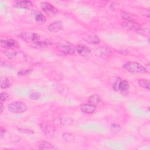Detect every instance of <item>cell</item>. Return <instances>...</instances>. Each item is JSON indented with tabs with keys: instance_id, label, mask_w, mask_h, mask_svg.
I'll use <instances>...</instances> for the list:
<instances>
[{
	"instance_id": "cell-5",
	"label": "cell",
	"mask_w": 150,
	"mask_h": 150,
	"mask_svg": "<svg viewBox=\"0 0 150 150\" xmlns=\"http://www.w3.org/2000/svg\"><path fill=\"white\" fill-rule=\"evenodd\" d=\"M8 109L9 111L13 113L21 114L26 111L27 106L25 103L22 101H16L8 104Z\"/></svg>"
},
{
	"instance_id": "cell-30",
	"label": "cell",
	"mask_w": 150,
	"mask_h": 150,
	"mask_svg": "<svg viewBox=\"0 0 150 150\" xmlns=\"http://www.w3.org/2000/svg\"><path fill=\"white\" fill-rule=\"evenodd\" d=\"M40 97V94L38 92L32 93L29 95V98L33 100H37L38 99H39Z\"/></svg>"
},
{
	"instance_id": "cell-32",
	"label": "cell",
	"mask_w": 150,
	"mask_h": 150,
	"mask_svg": "<svg viewBox=\"0 0 150 150\" xmlns=\"http://www.w3.org/2000/svg\"><path fill=\"white\" fill-rule=\"evenodd\" d=\"M9 95L6 93H1L0 94L1 102H5L8 100Z\"/></svg>"
},
{
	"instance_id": "cell-27",
	"label": "cell",
	"mask_w": 150,
	"mask_h": 150,
	"mask_svg": "<svg viewBox=\"0 0 150 150\" xmlns=\"http://www.w3.org/2000/svg\"><path fill=\"white\" fill-rule=\"evenodd\" d=\"M121 16L122 18H123L124 19H125L127 21H133L132 20L133 15H132L129 13L124 12L121 13Z\"/></svg>"
},
{
	"instance_id": "cell-14",
	"label": "cell",
	"mask_w": 150,
	"mask_h": 150,
	"mask_svg": "<svg viewBox=\"0 0 150 150\" xmlns=\"http://www.w3.org/2000/svg\"><path fill=\"white\" fill-rule=\"evenodd\" d=\"M96 107H97L96 106L93 105L88 103L86 104H81L80 107V109L83 112H84L85 114H91L95 112V111L96 110Z\"/></svg>"
},
{
	"instance_id": "cell-8",
	"label": "cell",
	"mask_w": 150,
	"mask_h": 150,
	"mask_svg": "<svg viewBox=\"0 0 150 150\" xmlns=\"http://www.w3.org/2000/svg\"><path fill=\"white\" fill-rule=\"evenodd\" d=\"M121 26L126 30L129 31H139L141 29V25L134 21H127L121 23Z\"/></svg>"
},
{
	"instance_id": "cell-13",
	"label": "cell",
	"mask_w": 150,
	"mask_h": 150,
	"mask_svg": "<svg viewBox=\"0 0 150 150\" xmlns=\"http://www.w3.org/2000/svg\"><path fill=\"white\" fill-rule=\"evenodd\" d=\"M14 6L17 8H22L26 10H30L33 8V4L30 1H17Z\"/></svg>"
},
{
	"instance_id": "cell-18",
	"label": "cell",
	"mask_w": 150,
	"mask_h": 150,
	"mask_svg": "<svg viewBox=\"0 0 150 150\" xmlns=\"http://www.w3.org/2000/svg\"><path fill=\"white\" fill-rule=\"evenodd\" d=\"M12 84L11 80L7 77H1L0 79V86L2 89L9 88Z\"/></svg>"
},
{
	"instance_id": "cell-35",
	"label": "cell",
	"mask_w": 150,
	"mask_h": 150,
	"mask_svg": "<svg viewBox=\"0 0 150 150\" xmlns=\"http://www.w3.org/2000/svg\"><path fill=\"white\" fill-rule=\"evenodd\" d=\"M144 67H145V71H146V73H149V72H150V64L149 63L146 64L145 66H144Z\"/></svg>"
},
{
	"instance_id": "cell-25",
	"label": "cell",
	"mask_w": 150,
	"mask_h": 150,
	"mask_svg": "<svg viewBox=\"0 0 150 150\" xmlns=\"http://www.w3.org/2000/svg\"><path fill=\"white\" fill-rule=\"evenodd\" d=\"M63 139L67 142H72L74 140V136L71 133L64 132L62 134Z\"/></svg>"
},
{
	"instance_id": "cell-19",
	"label": "cell",
	"mask_w": 150,
	"mask_h": 150,
	"mask_svg": "<svg viewBox=\"0 0 150 150\" xmlns=\"http://www.w3.org/2000/svg\"><path fill=\"white\" fill-rule=\"evenodd\" d=\"M38 147L40 149H42V150L52 149L54 148V146L50 142L45 140H40L39 141Z\"/></svg>"
},
{
	"instance_id": "cell-17",
	"label": "cell",
	"mask_w": 150,
	"mask_h": 150,
	"mask_svg": "<svg viewBox=\"0 0 150 150\" xmlns=\"http://www.w3.org/2000/svg\"><path fill=\"white\" fill-rule=\"evenodd\" d=\"M84 39L87 43H90V44H93V45L98 44L100 42V38L97 36L94 35H88L86 37H85L84 38Z\"/></svg>"
},
{
	"instance_id": "cell-23",
	"label": "cell",
	"mask_w": 150,
	"mask_h": 150,
	"mask_svg": "<svg viewBox=\"0 0 150 150\" xmlns=\"http://www.w3.org/2000/svg\"><path fill=\"white\" fill-rule=\"evenodd\" d=\"M138 83L139 86L144 88L147 89L148 90H149L150 89V82L147 79H140L138 80Z\"/></svg>"
},
{
	"instance_id": "cell-7",
	"label": "cell",
	"mask_w": 150,
	"mask_h": 150,
	"mask_svg": "<svg viewBox=\"0 0 150 150\" xmlns=\"http://www.w3.org/2000/svg\"><path fill=\"white\" fill-rule=\"evenodd\" d=\"M0 45L2 48L6 49H15L19 47V43L15 39L11 38L1 39L0 41Z\"/></svg>"
},
{
	"instance_id": "cell-3",
	"label": "cell",
	"mask_w": 150,
	"mask_h": 150,
	"mask_svg": "<svg viewBox=\"0 0 150 150\" xmlns=\"http://www.w3.org/2000/svg\"><path fill=\"white\" fill-rule=\"evenodd\" d=\"M123 68L132 73H146L145 67L136 62L128 61L123 65Z\"/></svg>"
},
{
	"instance_id": "cell-11",
	"label": "cell",
	"mask_w": 150,
	"mask_h": 150,
	"mask_svg": "<svg viewBox=\"0 0 150 150\" xmlns=\"http://www.w3.org/2000/svg\"><path fill=\"white\" fill-rule=\"evenodd\" d=\"M63 28V24L62 21H56L50 23L47 26V29L52 33H57Z\"/></svg>"
},
{
	"instance_id": "cell-36",
	"label": "cell",
	"mask_w": 150,
	"mask_h": 150,
	"mask_svg": "<svg viewBox=\"0 0 150 150\" xmlns=\"http://www.w3.org/2000/svg\"><path fill=\"white\" fill-rule=\"evenodd\" d=\"M0 109H1L0 112H1V113H2L3 111V109H4V105H3L2 102H1V103H0Z\"/></svg>"
},
{
	"instance_id": "cell-1",
	"label": "cell",
	"mask_w": 150,
	"mask_h": 150,
	"mask_svg": "<svg viewBox=\"0 0 150 150\" xmlns=\"http://www.w3.org/2000/svg\"><path fill=\"white\" fill-rule=\"evenodd\" d=\"M58 51L64 54L71 55L76 52V47L66 40H61L56 45Z\"/></svg>"
},
{
	"instance_id": "cell-6",
	"label": "cell",
	"mask_w": 150,
	"mask_h": 150,
	"mask_svg": "<svg viewBox=\"0 0 150 150\" xmlns=\"http://www.w3.org/2000/svg\"><path fill=\"white\" fill-rule=\"evenodd\" d=\"M42 131L44 133L46 137L52 138L55 134V129L53 126L46 122H41L39 124Z\"/></svg>"
},
{
	"instance_id": "cell-31",
	"label": "cell",
	"mask_w": 150,
	"mask_h": 150,
	"mask_svg": "<svg viewBox=\"0 0 150 150\" xmlns=\"http://www.w3.org/2000/svg\"><path fill=\"white\" fill-rule=\"evenodd\" d=\"M32 71V69H24L21 70L19 71L18 72V76H23L29 74Z\"/></svg>"
},
{
	"instance_id": "cell-4",
	"label": "cell",
	"mask_w": 150,
	"mask_h": 150,
	"mask_svg": "<svg viewBox=\"0 0 150 150\" xmlns=\"http://www.w3.org/2000/svg\"><path fill=\"white\" fill-rule=\"evenodd\" d=\"M19 36L25 42L30 43L32 46H33L34 45H35L40 40V35L36 33L28 32H21L19 35Z\"/></svg>"
},
{
	"instance_id": "cell-12",
	"label": "cell",
	"mask_w": 150,
	"mask_h": 150,
	"mask_svg": "<svg viewBox=\"0 0 150 150\" xmlns=\"http://www.w3.org/2000/svg\"><path fill=\"white\" fill-rule=\"evenodd\" d=\"M76 52L82 57H88L91 55V51L84 45H79L76 46Z\"/></svg>"
},
{
	"instance_id": "cell-26",
	"label": "cell",
	"mask_w": 150,
	"mask_h": 150,
	"mask_svg": "<svg viewBox=\"0 0 150 150\" xmlns=\"http://www.w3.org/2000/svg\"><path fill=\"white\" fill-rule=\"evenodd\" d=\"M121 79L119 77H117L116 79L115 80V81H114V83L112 84V89L115 91H118V88H119V86L120 84L121 81Z\"/></svg>"
},
{
	"instance_id": "cell-34",
	"label": "cell",
	"mask_w": 150,
	"mask_h": 150,
	"mask_svg": "<svg viewBox=\"0 0 150 150\" xmlns=\"http://www.w3.org/2000/svg\"><path fill=\"white\" fill-rule=\"evenodd\" d=\"M5 134V128H4L3 127H1V129H0V136H1V138H2Z\"/></svg>"
},
{
	"instance_id": "cell-29",
	"label": "cell",
	"mask_w": 150,
	"mask_h": 150,
	"mask_svg": "<svg viewBox=\"0 0 150 150\" xmlns=\"http://www.w3.org/2000/svg\"><path fill=\"white\" fill-rule=\"evenodd\" d=\"M18 130L22 133L23 134H34V131L30 129H28V128H18Z\"/></svg>"
},
{
	"instance_id": "cell-10",
	"label": "cell",
	"mask_w": 150,
	"mask_h": 150,
	"mask_svg": "<svg viewBox=\"0 0 150 150\" xmlns=\"http://www.w3.org/2000/svg\"><path fill=\"white\" fill-rule=\"evenodd\" d=\"M40 8L42 11L49 16H54L57 13L56 9L49 2H42L40 4Z\"/></svg>"
},
{
	"instance_id": "cell-9",
	"label": "cell",
	"mask_w": 150,
	"mask_h": 150,
	"mask_svg": "<svg viewBox=\"0 0 150 150\" xmlns=\"http://www.w3.org/2000/svg\"><path fill=\"white\" fill-rule=\"evenodd\" d=\"M93 52L96 56L100 57H107L112 54L111 50L109 48L104 46H100L94 49Z\"/></svg>"
},
{
	"instance_id": "cell-2",
	"label": "cell",
	"mask_w": 150,
	"mask_h": 150,
	"mask_svg": "<svg viewBox=\"0 0 150 150\" xmlns=\"http://www.w3.org/2000/svg\"><path fill=\"white\" fill-rule=\"evenodd\" d=\"M4 53L9 60L12 61L23 62L27 60V57L24 53L16 52L14 49H6Z\"/></svg>"
},
{
	"instance_id": "cell-21",
	"label": "cell",
	"mask_w": 150,
	"mask_h": 150,
	"mask_svg": "<svg viewBox=\"0 0 150 150\" xmlns=\"http://www.w3.org/2000/svg\"><path fill=\"white\" fill-rule=\"evenodd\" d=\"M100 101H101V98L97 94H93V95L90 96L88 99V103H90L93 105H95L96 107L97 105L99 104Z\"/></svg>"
},
{
	"instance_id": "cell-22",
	"label": "cell",
	"mask_w": 150,
	"mask_h": 150,
	"mask_svg": "<svg viewBox=\"0 0 150 150\" xmlns=\"http://www.w3.org/2000/svg\"><path fill=\"white\" fill-rule=\"evenodd\" d=\"M60 122L63 126L68 127L73 124V120L69 117H63L60 119Z\"/></svg>"
},
{
	"instance_id": "cell-33",
	"label": "cell",
	"mask_w": 150,
	"mask_h": 150,
	"mask_svg": "<svg viewBox=\"0 0 150 150\" xmlns=\"http://www.w3.org/2000/svg\"><path fill=\"white\" fill-rule=\"evenodd\" d=\"M141 13L143 16H145L147 18H149V9H145V10H144L141 12Z\"/></svg>"
},
{
	"instance_id": "cell-28",
	"label": "cell",
	"mask_w": 150,
	"mask_h": 150,
	"mask_svg": "<svg viewBox=\"0 0 150 150\" xmlns=\"http://www.w3.org/2000/svg\"><path fill=\"white\" fill-rule=\"evenodd\" d=\"M117 52L120 53L122 55H127L128 53V50L127 48L123 47V46H120L117 49H116Z\"/></svg>"
},
{
	"instance_id": "cell-20",
	"label": "cell",
	"mask_w": 150,
	"mask_h": 150,
	"mask_svg": "<svg viewBox=\"0 0 150 150\" xmlns=\"http://www.w3.org/2000/svg\"><path fill=\"white\" fill-rule=\"evenodd\" d=\"M50 45V42L47 40H45L43 41L40 40L39 42L34 45L32 47L37 49H43L47 47Z\"/></svg>"
},
{
	"instance_id": "cell-15",
	"label": "cell",
	"mask_w": 150,
	"mask_h": 150,
	"mask_svg": "<svg viewBox=\"0 0 150 150\" xmlns=\"http://www.w3.org/2000/svg\"><path fill=\"white\" fill-rule=\"evenodd\" d=\"M129 85L127 81L126 80H122L120 84L118 91H120L121 94L127 95L129 91Z\"/></svg>"
},
{
	"instance_id": "cell-16",
	"label": "cell",
	"mask_w": 150,
	"mask_h": 150,
	"mask_svg": "<svg viewBox=\"0 0 150 150\" xmlns=\"http://www.w3.org/2000/svg\"><path fill=\"white\" fill-rule=\"evenodd\" d=\"M35 19L38 25H43L46 22V17L39 11H36L34 13Z\"/></svg>"
},
{
	"instance_id": "cell-24",
	"label": "cell",
	"mask_w": 150,
	"mask_h": 150,
	"mask_svg": "<svg viewBox=\"0 0 150 150\" xmlns=\"http://www.w3.org/2000/svg\"><path fill=\"white\" fill-rule=\"evenodd\" d=\"M110 129L113 134H117L121 132V127L119 124H116V123H113L110 125Z\"/></svg>"
}]
</instances>
